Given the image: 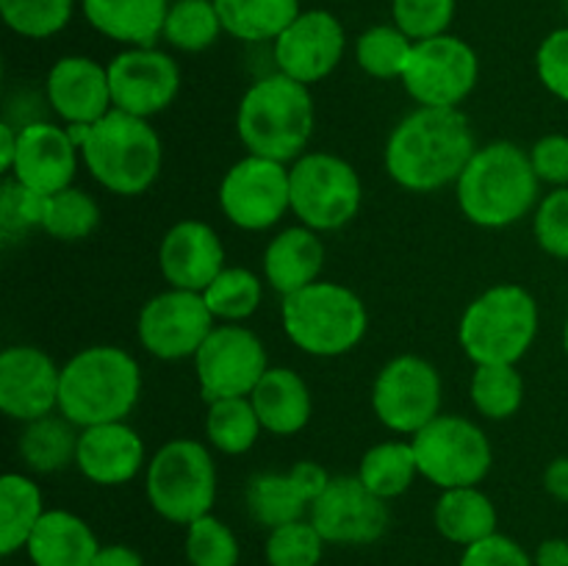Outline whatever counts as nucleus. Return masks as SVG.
Returning <instances> with one entry per match:
<instances>
[{
	"label": "nucleus",
	"mask_w": 568,
	"mask_h": 566,
	"mask_svg": "<svg viewBox=\"0 0 568 566\" xmlns=\"http://www.w3.org/2000/svg\"><path fill=\"white\" fill-rule=\"evenodd\" d=\"M458 566H536L532 555L516 538L494 533L464 549Z\"/></svg>",
	"instance_id": "47"
},
{
	"label": "nucleus",
	"mask_w": 568,
	"mask_h": 566,
	"mask_svg": "<svg viewBox=\"0 0 568 566\" xmlns=\"http://www.w3.org/2000/svg\"><path fill=\"white\" fill-rule=\"evenodd\" d=\"M78 159L81 150L70 139L67 128L44 120L26 122L17 133V159L9 178L42 194H55L72 186Z\"/></svg>",
	"instance_id": "21"
},
{
	"label": "nucleus",
	"mask_w": 568,
	"mask_h": 566,
	"mask_svg": "<svg viewBox=\"0 0 568 566\" xmlns=\"http://www.w3.org/2000/svg\"><path fill=\"white\" fill-rule=\"evenodd\" d=\"M444 383L436 366L414 353L397 355L372 383V411L377 422L399 436H416L442 414Z\"/></svg>",
	"instance_id": "12"
},
{
	"label": "nucleus",
	"mask_w": 568,
	"mask_h": 566,
	"mask_svg": "<svg viewBox=\"0 0 568 566\" xmlns=\"http://www.w3.org/2000/svg\"><path fill=\"white\" fill-rule=\"evenodd\" d=\"M414 444L419 475L436 488L480 486L494 464V449L486 431L460 414H438L422 427Z\"/></svg>",
	"instance_id": "10"
},
{
	"label": "nucleus",
	"mask_w": 568,
	"mask_h": 566,
	"mask_svg": "<svg viewBox=\"0 0 568 566\" xmlns=\"http://www.w3.org/2000/svg\"><path fill=\"white\" fill-rule=\"evenodd\" d=\"M281 322L297 350L314 358H338L364 342L369 311L344 283L316 281L283 297Z\"/></svg>",
	"instance_id": "5"
},
{
	"label": "nucleus",
	"mask_w": 568,
	"mask_h": 566,
	"mask_svg": "<svg viewBox=\"0 0 568 566\" xmlns=\"http://www.w3.org/2000/svg\"><path fill=\"white\" fill-rule=\"evenodd\" d=\"M189 566H239L242 547L231 525L214 514H205L186 525V542H183Z\"/></svg>",
	"instance_id": "41"
},
{
	"label": "nucleus",
	"mask_w": 568,
	"mask_h": 566,
	"mask_svg": "<svg viewBox=\"0 0 568 566\" xmlns=\"http://www.w3.org/2000/svg\"><path fill=\"white\" fill-rule=\"evenodd\" d=\"M216 322H244L264 300V281L244 266H225L203 292Z\"/></svg>",
	"instance_id": "37"
},
{
	"label": "nucleus",
	"mask_w": 568,
	"mask_h": 566,
	"mask_svg": "<svg viewBox=\"0 0 568 566\" xmlns=\"http://www.w3.org/2000/svg\"><path fill=\"white\" fill-rule=\"evenodd\" d=\"M566 6H568V0H566Z\"/></svg>",
	"instance_id": "54"
},
{
	"label": "nucleus",
	"mask_w": 568,
	"mask_h": 566,
	"mask_svg": "<svg viewBox=\"0 0 568 566\" xmlns=\"http://www.w3.org/2000/svg\"><path fill=\"white\" fill-rule=\"evenodd\" d=\"M458 209L477 228H510L541 203V181L532 170L530 150L516 142H491L475 150L455 183Z\"/></svg>",
	"instance_id": "2"
},
{
	"label": "nucleus",
	"mask_w": 568,
	"mask_h": 566,
	"mask_svg": "<svg viewBox=\"0 0 568 566\" xmlns=\"http://www.w3.org/2000/svg\"><path fill=\"white\" fill-rule=\"evenodd\" d=\"M544 492L568 505V455L549 461V466L544 469Z\"/></svg>",
	"instance_id": "49"
},
{
	"label": "nucleus",
	"mask_w": 568,
	"mask_h": 566,
	"mask_svg": "<svg viewBox=\"0 0 568 566\" xmlns=\"http://www.w3.org/2000/svg\"><path fill=\"white\" fill-rule=\"evenodd\" d=\"M250 403L264 431L272 436H294L305 431L314 414L311 386L300 372L288 366H270L250 394Z\"/></svg>",
	"instance_id": "26"
},
{
	"label": "nucleus",
	"mask_w": 568,
	"mask_h": 566,
	"mask_svg": "<svg viewBox=\"0 0 568 566\" xmlns=\"http://www.w3.org/2000/svg\"><path fill=\"white\" fill-rule=\"evenodd\" d=\"M358 481L381 499H397L414 486L419 477V464H416L414 444L410 442H381L372 444L358 464Z\"/></svg>",
	"instance_id": "33"
},
{
	"label": "nucleus",
	"mask_w": 568,
	"mask_h": 566,
	"mask_svg": "<svg viewBox=\"0 0 568 566\" xmlns=\"http://www.w3.org/2000/svg\"><path fill=\"white\" fill-rule=\"evenodd\" d=\"M100 542L87 519L64 508H48L33 527L26 555L33 566H92Z\"/></svg>",
	"instance_id": "27"
},
{
	"label": "nucleus",
	"mask_w": 568,
	"mask_h": 566,
	"mask_svg": "<svg viewBox=\"0 0 568 566\" xmlns=\"http://www.w3.org/2000/svg\"><path fill=\"white\" fill-rule=\"evenodd\" d=\"M532 233L544 253L568 261V186L544 194L532 211Z\"/></svg>",
	"instance_id": "45"
},
{
	"label": "nucleus",
	"mask_w": 568,
	"mask_h": 566,
	"mask_svg": "<svg viewBox=\"0 0 568 566\" xmlns=\"http://www.w3.org/2000/svg\"><path fill=\"white\" fill-rule=\"evenodd\" d=\"M532 170L538 181L552 189L568 186V137L566 133H547L530 150Z\"/></svg>",
	"instance_id": "48"
},
{
	"label": "nucleus",
	"mask_w": 568,
	"mask_h": 566,
	"mask_svg": "<svg viewBox=\"0 0 568 566\" xmlns=\"http://www.w3.org/2000/svg\"><path fill=\"white\" fill-rule=\"evenodd\" d=\"M225 31L214 0H178L170 6L161 37L183 53H203Z\"/></svg>",
	"instance_id": "36"
},
{
	"label": "nucleus",
	"mask_w": 568,
	"mask_h": 566,
	"mask_svg": "<svg viewBox=\"0 0 568 566\" xmlns=\"http://www.w3.org/2000/svg\"><path fill=\"white\" fill-rule=\"evenodd\" d=\"M78 433L81 427H75L61 414L26 422L20 433L22 464L37 475H53V472L67 469L70 464H75Z\"/></svg>",
	"instance_id": "32"
},
{
	"label": "nucleus",
	"mask_w": 568,
	"mask_h": 566,
	"mask_svg": "<svg viewBox=\"0 0 568 566\" xmlns=\"http://www.w3.org/2000/svg\"><path fill=\"white\" fill-rule=\"evenodd\" d=\"M92 566H144V558L131 544H100Z\"/></svg>",
	"instance_id": "50"
},
{
	"label": "nucleus",
	"mask_w": 568,
	"mask_h": 566,
	"mask_svg": "<svg viewBox=\"0 0 568 566\" xmlns=\"http://www.w3.org/2000/svg\"><path fill=\"white\" fill-rule=\"evenodd\" d=\"M471 405L491 422H505L519 414L525 403V377L516 364H480L469 383Z\"/></svg>",
	"instance_id": "35"
},
{
	"label": "nucleus",
	"mask_w": 568,
	"mask_h": 566,
	"mask_svg": "<svg viewBox=\"0 0 568 566\" xmlns=\"http://www.w3.org/2000/svg\"><path fill=\"white\" fill-rule=\"evenodd\" d=\"M225 33L242 42H275L300 17V0H214Z\"/></svg>",
	"instance_id": "31"
},
{
	"label": "nucleus",
	"mask_w": 568,
	"mask_h": 566,
	"mask_svg": "<svg viewBox=\"0 0 568 566\" xmlns=\"http://www.w3.org/2000/svg\"><path fill=\"white\" fill-rule=\"evenodd\" d=\"M48 194L28 189L26 183L6 178L0 189V233L3 239H20L33 228H42Z\"/></svg>",
	"instance_id": "44"
},
{
	"label": "nucleus",
	"mask_w": 568,
	"mask_h": 566,
	"mask_svg": "<svg viewBox=\"0 0 568 566\" xmlns=\"http://www.w3.org/2000/svg\"><path fill=\"white\" fill-rule=\"evenodd\" d=\"M170 6V0H81L89 26L128 48H153Z\"/></svg>",
	"instance_id": "28"
},
{
	"label": "nucleus",
	"mask_w": 568,
	"mask_h": 566,
	"mask_svg": "<svg viewBox=\"0 0 568 566\" xmlns=\"http://www.w3.org/2000/svg\"><path fill=\"white\" fill-rule=\"evenodd\" d=\"M225 266V244L209 222H175L159 244V270L170 289L203 294Z\"/></svg>",
	"instance_id": "22"
},
{
	"label": "nucleus",
	"mask_w": 568,
	"mask_h": 566,
	"mask_svg": "<svg viewBox=\"0 0 568 566\" xmlns=\"http://www.w3.org/2000/svg\"><path fill=\"white\" fill-rule=\"evenodd\" d=\"M220 209L239 231H270L292 211L288 164L247 153L220 183Z\"/></svg>",
	"instance_id": "14"
},
{
	"label": "nucleus",
	"mask_w": 568,
	"mask_h": 566,
	"mask_svg": "<svg viewBox=\"0 0 568 566\" xmlns=\"http://www.w3.org/2000/svg\"><path fill=\"white\" fill-rule=\"evenodd\" d=\"M480 78V59L466 39L442 37L414 42L399 83L416 105L425 109H460L475 92Z\"/></svg>",
	"instance_id": "11"
},
{
	"label": "nucleus",
	"mask_w": 568,
	"mask_h": 566,
	"mask_svg": "<svg viewBox=\"0 0 568 566\" xmlns=\"http://www.w3.org/2000/svg\"><path fill=\"white\" fill-rule=\"evenodd\" d=\"M100 225V205L92 194L78 186L48 194L42 231L55 242H81L89 239Z\"/></svg>",
	"instance_id": "38"
},
{
	"label": "nucleus",
	"mask_w": 568,
	"mask_h": 566,
	"mask_svg": "<svg viewBox=\"0 0 568 566\" xmlns=\"http://www.w3.org/2000/svg\"><path fill=\"white\" fill-rule=\"evenodd\" d=\"M308 519L327 544L336 547H366L386 536L392 525L386 499L375 497L358 475L331 477L322 497L311 505Z\"/></svg>",
	"instance_id": "16"
},
{
	"label": "nucleus",
	"mask_w": 568,
	"mask_h": 566,
	"mask_svg": "<svg viewBox=\"0 0 568 566\" xmlns=\"http://www.w3.org/2000/svg\"><path fill=\"white\" fill-rule=\"evenodd\" d=\"M264 433L258 414L250 397H227L209 403L205 414V436L211 447L222 455H244L255 447Z\"/></svg>",
	"instance_id": "34"
},
{
	"label": "nucleus",
	"mask_w": 568,
	"mask_h": 566,
	"mask_svg": "<svg viewBox=\"0 0 568 566\" xmlns=\"http://www.w3.org/2000/svg\"><path fill=\"white\" fill-rule=\"evenodd\" d=\"M538 303L519 283H497L466 305L458 342L466 358L480 364H519L538 336Z\"/></svg>",
	"instance_id": "6"
},
{
	"label": "nucleus",
	"mask_w": 568,
	"mask_h": 566,
	"mask_svg": "<svg viewBox=\"0 0 568 566\" xmlns=\"http://www.w3.org/2000/svg\"><path fill=\"white\" fill-rule=\"evenodd\" d=\"M475 150V133L464 111L419 105L388 133L383 164L397 186L430 194L458 183Z\"/></svg>",
	"instance_id": "1"
},
{
	"label": "nucleus",
	"mask_w": 568,
	"mask_h": 566,
	"mask_svg": "<svg viewBox=\"0 0 568 566\" xmlns=\"http://www.w3.org/2000/svg\"><path fill=\"white\" fill-rule=\"evenodd\" d=\"M161 139L150 120L111 109L89 131L81 148V161L94 181L111 194L136 198L161 175Z\"/></svg>",
	"instance_id": "7"
},
{
	"label": "nucleus",
	"mask_w": 568,
	"mask_h": 566,
	"mask_svg": "<svg viewBox=\"0 0 568 566\" xmlns=\"http://www.w3.org/2000/svg\"><path fill=\"white\" fill-rule=\"evenodd\" d=\"M144 442L125 420L81 427L75 466L94 486H125L148 469Z\"/></svg>",
	"instance_id": "24"
},
{
	"label": "nucleus",
	"mask_w": 568,
	"mask_h": 566,
	"mask_svg": "<svg viewBox=\"0 0 568 566\" xmlns=\"http://www.w3.org/2000/svg\"><path fill=\"white\" fill-rule=\"evenodd\" d=\"M105 67L114 109L125 114L150 120L170 109L181 92V67L155 44L122 50Z\"/></svg>",
	"instance_id": "17"
},
{
	"label": "nucleus",
	"mask_w": 568,
	"mask_h": 566,
	"mask_svg": "<svg viewBox=\"0 0 568 566\" xmlns=\"http://www.w3.org/2000/svg\"><path fill=\"white\" fill-rule=\"evenodd\" d=\"M536 566H568V538H544L532 553Z\"/></svg>",
	"instance_id": "51"
},
{
	"label": "nucleus",
	"mask_w": 568,
	"mask_h": 566,
	"mask_svg": "<svg viewBox=\"0 0 568 566\" xmlns=\"http://www.w3.org/2000/svg\"><path fill=\"white\" fill-rule=\"evenodd\" d=\"M192 361L205 403L250 397L264 372L270 370L264 342L258 333L244 327V322H216Z\"/></svg>",
	"instance_id": "13"
},
{
	"label": "nucleus",
	"mask_w": 568,
	"mask_h": 566,
	"mask_svg": "<svg viewBox=\"0 0 568 566\" xmlns=\"http://www.w3.org/2000/svg\"><path fill=\"white\" fill-rule=\"evenodd\" d=\"M536 72L549 94L568 103V28L544 37L536 53Z\"/></svg>",
	"instance_id": "46"
},
{
	"label": "nucleus",
	"mask_w": 568,
	"mask_h": 566,
	"mask_svg": "<svg viewBox=\"0 0 568 566\" xmlns=\"http://www.w3.org/2000/svg\"><path fill=\"white\" fill-rule=\"evenodd\" d=\"M142 394V370L128 350L92 344L61 366L59 414L75 427L122 422Z\"/></svg>",
	"instance_id": "4"
},
{
	"label": "nucleus",
	"mask_w": 568,
	"mask_h": 566,
	"mask_svg": "<svg viewBox=\"0 0 568 566\" xmlns=\"http://www.w3.org/2000/svg\"><path fill=\"white\" fill-rule=\"evenodd\" d=\"M261 266H264V281L270 283V289H275L281 297H288L320 281L322 266H325V244L320 233L305 225L283 228L266 244Z\"/></svg>",
	"instance_id": "25"
},
{
	"label": "nucleus",
	"mask_w": 568,
	"mask_h": 566,
	"mask_svg": "<svg viewBox=\"0 0 568 566\" xmlns=\"http://www.w3.org/2000/svg\"><path fill=\"white\" fill-rule=\"evenodd\" d=\"M327 483H331V475L325 466L316 461H297L288 472H258L250 477L244 488V505L253 522L272 530V527L305 519Z\"/></svg>",
	"instance_id": "20"
},
{
	"label": "nucleus",
	"mask_w": 568,
	"mask_h": 566,
	"mask_svg": "<svg viewBox=\"0 0 568 566\" xmlns=\"http://www.w3.org/2000/svg\"><path fill=\"white\" fill-rule=\"evenodd\" d=\"M314 125L316 105L311 87L283 72L258 78L239 100L236 133L253 155L294 164L308 153Z\"/></svg>",
	"instance_id": "3"
},
{
	"label": "nucleus",
	"mask_w": 568,
	"mask_h": 566,
	"mask_svg": "<svg viewBox=\"0 0 568 566\" xmlns=\"http://www.w3.org/2000/svg\"><path fill=\"white\" fill-rule=\"evenodd\" d=\"M17 133H20V128L9 125V122L0 125V170H3L6 175H9L17 159Z\"/></svg>",
	"instance_id": "52"
},
{
	"label": "nucleus",
	"mask_w": 568,
	"mask_h": 566,
	"mask_svg": "<svg viewBox=\"0 0 568 566\" xmlns=\"http://www.w3.org/2000/svg\"><path fill=\"white\" fill-rule=\"evenodd\" d=\"M275 67L283 75L314 87L325 81L344 59L347 50V33L338 17L325 9L300 11L297 20L275 39Z\"/></svg>",
	"instance_id": "18"
},
{
	"label": "nucleus",
	"mask_w": 568,
	"mask_h": 566,
	"mask_svg": "<svg viewBox=\"0 0 568 566\" xmlns=\"http://www.w3.org/2000/svg\"><path fill=\"white\" fill-rule=\"evenodd\" d=\"M458 0H392V20L414 42L449 33Z\"/></svg>",
	"instance_id": "43"
},
{
	"label": "nucleus",
	"mask_w": 568,
	"mask_h": 566,
	"mask_svg": "<svg viewBox=\"0 0 568 566\" xmlns=\"http://www.w3.org/2000/svg\"><path fill=\"white\" fill-rule=\"evenodd\" d=\"M144 494L161 519L192 525L216 503V461L197 438H172L144 469Z\"/></svg>",
	"instance_id": "8"
},
{
	"label": "nucleus",
	"mask_w": 568,
	"mask_h": 566,
	"mask_svg": "<svg viewBox=\"0 0 568 566\" xmlns=\"http://www.w3.org/2000/svg\"><path fill=\"white\" fill-rule=\"evenodd\" d=\"M44 94L64 125H94L114 109L109 67L89 55H64L55 61L44 81Z\"/></svg>",
	"instance_id": "23"
},
{
	"label": "nucleus",
	"mask_w": 568,
	"mask_h": 566,
	"mask_svg": "<svg viewBox=\"0 0 568 566\" xmlns=\"http://www.w3.org/2000/svg\"><path fill=\"white\" fill-rule=\"evenodd\" d=\"M564 350H566V358H568V314H566V325H564Z\"/></svg>",
	"instance_id": "53"
},
{
	"label": "nucleus",
	"mask_w": 568,
	"mask_h": 566,
	"mask_svg": "<svg viewBox=\"0 0 568 566\" xmlns=\"http://www.w3.org/2000/svg\"><path fill=\"white\" fill-rule=\"evenodd\" d=\"M433 525H436L438 536H444L449 544H458V547L466 549L471 544L499 533V514L494 499L480 486L447 488L436 499Z\"/></svg>",
	"instance_id": "29"
},
{
	"label": "nucleus",
	"mask_w": 568,
	"mask_h": 566,
	"mask_svg": "<svg viewBox=\"0 0 568 566\" xmlns=\"http://www.w3.org/2000/svg\"><path fill=\"white\" fill-rule=\"evenodd\" d=\"M414 39L405 37L397 26H372L355 42V61L361 70L377 81H399Z\"/></svg>",
	"instance_id": "39"
},
{
	"label": "nucleus",
	"mask_w": 568,
	"mask_h": 566,
	"mask_svg": "<svg viewBox=\"0 0 568 566\" xmlns=\"http://www.w3.org/2000/svg\"><path fill=\"white\" fill-rule=\"evenodd\" d=\"M61 366L33 344L0 353V411L14 422H33L59 411Z\"/></svg>",
	"instance_id": "19"
},
{
	"label": "nucleus",
	"mask_w": 568,
	"mask_h": 566,
	"mask_svg": "<svg viewBox=\"0 0 568 566\" xmlns=\"http://www.w3.org/2000/svg\"><path fill=\"white\" fill-rule=\"evenodd\" d=\"M288 194L300 225L316 233L342 231L358 216L364 203L358 170L325 150H308L288 164Z\"/></svg>",
	"instance_id": "9"
},
{
	"label": "nucleus",
	"mask_w": 568,
	"mask_h": 566,
	"mask_svg": "<svg viewBox=\"0 0 568 566\" xmlns=\"http://www.w3.org/2000/svg\"><path fill=\"white\" fill-rule=\"evenodd\" d=\"M216 327L214 314L200 292L166 289L139 311V344L159 361L194 358L209 333Z\"/></svg>",
	"instance_id": "15"
},
{
	"label": "nucleus",
	"mask_w": 568,
	"mask_h": 566,
	"mask_svg": "<svg viewBox=\"0 0 568 566\" xmlns=\"http://www.w3.org/2000/svg\"><path fill=\"white\" fill-rule=\"evenodd\" d=\"M75 0H0L3 22L26 39H48L64 31Z\"/></svg>",
	"instance_id": "42"
},
{
	"label": "nucleus",
	"mask_w": 568,
	"mask_h": 566,
	"mask_svg": "<svg viewBox=\"0 0 568 566\" xmlns=\"http://www.w3.org/2000/svg\"><path fill=\"white\" fill-rule=\"evenodd\" d=\"M44 511L48 508L39 483L22 472H6L0 477V555L9 558L26 549Z\"/></svg>",
	"instance_id": "30"
},
{
	"label": "nucleus",
	"mask_w": 568,
	"mask_h": 566,
	"mask_svg": "<svg viewBox=\"0 0 568 566\" xmlns=\"http://www.w3.org/2000/svg\"><path fill=\"white\" fill-rule=\"evenodd\" d=\"M325 544L327 542L308 516L272 527L264 542L266 566H320Z\"/></svg>",
	"instance_id": "40"
}]
</instances>
